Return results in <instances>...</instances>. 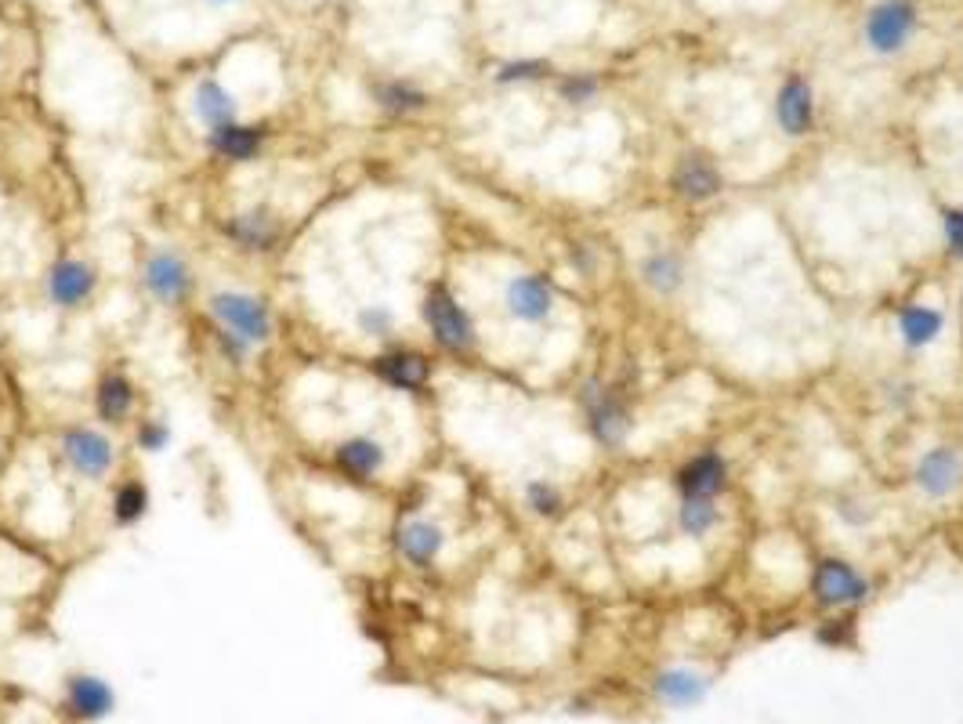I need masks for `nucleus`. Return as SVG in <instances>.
Here are the masks:
<instances>
[{
	"instance_id": "nucleus-1",
	"label": "nucleus",
	"mask_w": 963,
	"mask_h": 724,
	"mask_svg": "<svg viewBox=\"0 0 963 724\" xmlns=\"http://www.w3.org/2000/svg\"><path fill=\"white\" fill-rule=\"evenodd\" d=\"M207 312L214 319V326L225 330L229 337L243 341L247 348H265L276 334V319H272V308L265 298L247 290H218L210 294Z\"/></svg>"
},
{
	"instance_id": "nucleus-2",
	"label": "nucleus",
	"mask_w": 963,
	"mask_h": 724,
	"mask_svg": "<svg viewBox=\"0 0 963 724\" xmlns=\"http://www.w3.org/2000/svg\"><path fill=\"white\" fill-rule=\"evenodd\" d=\"M141 287L157 304L163 308H182L196 290L193 265L177 251H152L141 261Z\"/></svg>"
},
{
	"instance_id": "nucleus-3",
	"label": "nucleus",
	"mask_w": 963,
	"mask_h": 724,
	"mask_svg": "<svg viewBox=\"0 0 963 724\" xmlns=\"http://www.w3.org/2000/svg\"><path fill=\"white\" fill-rule=\"evenodd\" d=\"M58 449H62L66 464L88 482H105L116 464V446L99 427H84V424L66 427L62 438H58Z\"/></svg>"
},
{
	"instance_id": "nucleus-4",
	"label": "nucleus",
	"mask_w": 963,
	"mask_h": 724,
	"mask_svg": "<svg viewBox=\"0 0 963 724\" xmlns=\"http://www.w3.org/2000/svg\"><path fill=\"white\" fill-rule=\"evenodd\" d=\"M424 323L432 326L435 341L449 352H468L474 344L471 315L457 304V298L446 287H432L424 298Z\"/></svg>"
},
{
	"instance_id": "nucleus-5",
	"label": "nucleus",
	"mask_w": 963,
	"mask_h": 724,
	"mask_svg": "<svg viewBox=\"0 0 963 724\" xmlns=\"http://www.w3.org/2000/svg\"><path fill=\"white\" fill-rule=\"evenodd\" d=\"M99 290V265L84 257H62L47 268V301L55 308H80Z\"/></svg>"
},
{
	"instance_id": "nucleus-6",
	"label": "nucleus",
	"mask_w": 963,
	"mask_h": 724,
	"mask_svg": "<svg viewBox=\"0 0 963 724\" xmlns=\"http://www.w3.org/2000/svg\"><path fill=\"white\" fill-rule=\"evenodd\" d=\"M225 235L247 254H268L283 240V218L268 204H254L225 225Z\"/></svg>"
},
{
	"instance_id": "nucleus-7",
	"label": "nucleus",
	"mask_w": 963,
	"mask_h": 724,
	"mask_svg": "<svg viewBox=\"0 0 963 724\" xmlns=\"http://www.w3.org/2000/svg\"><path fill=\"white\" fill-rule=\"evenodd\" d=\"M917 30V8L909 0H884L870 11L865 19V41H870L873 51H898L902 44L909 41V33Z\"/></svg>"
},
{
	"instance_id": "nucleus-8",
	"label": "nucleus",
	"mask_w": 963,
	"mask_h": 724,
	"mask_svg": "<svg viewBox=\"0 0 963 724\" xmlns=\"http://www.w3.org/2000/svg\"><path fill=\"white\" fill-rule=\"evenodd\" d=\"M870 595V584L855 573L848 562H837V558H826L815 568V598L823 605H855Z\"/></svg>"
},
{
	"instance_id": "nucleus-9",
	"label": "nucleus",
	"mask_w": 963,
	"mask_h": 724,
	"mask_svg": "<svg viewBox=\"0 0 963 724\" xmlns=\"http://www.w3.org/2000/svg\"><path fill=\"white\" fill-rule=\"evenodd\" d=\"M334 464H337L341 474H348V479L366 482V479H374V474L385 471L388 449L374 435H352L334 449Z\"/></svg>"
},
{
	"instance_id": "nucleus-10",
	"label": "nucleus",
	"mask_w": 963,
	"mask_h": 724,
	"mask_svg": "<svg viewBox=\"0 0 963 724\" xmlns=\"http://www.w3.org/2000/svg\"><path fill=\"white\" fill-rule=\"evenodd\" d=\"M66 706H69V714L80 721H102L113 714L116 696H113V688L102 678H94V674H73L66 685Z\"/></svg>"
},
{
	"instance_id": "nucleus-11",
	"label": "nucleus",
	"mask_w": 963,
	"mask_h": 724,
	"mask_svg": "<svg viewBox=\"0 0 963 724\" xmlns=\"http://www.w3.org/2000/svg\"><path fill=\"white\" fill-rule=\"evenodd\" d=\"M265 138L268 130L265 127H254V124H225L218 130H210V152L218 160H229V163H251L261 157V149H265Z\"/></svg>"
},
{
	"instance_id": "nucleus-12",
	"label": "nucleus",
	"mask_w": 963,
	"mask_h": 724,
	"mask_svg": "<svg viewBox=\"0 0 963 724\" xmlns=\"http://www.w3.org/2000/svg\"><path fill=\"white\" fill-rule=\"evenodd\" d=\"M374 370L380 381L399 388V391H421L427 384V377H432V366H427L424 355L413 348H391L385 355H377Z\"/></svg>"
},
{
	"instance_id": "nucleus-13",
	"label": "nucleus",
	"mask_w": 963,
	"mask_h": 724,
	"mask_svg": "<svg viewBox=\"0 0 963 724\" xmlns=\"http://www.w3.org/2000/svg\"><path fill=\"white\" fill-rule=\"evenodd\" d=\"M443 543H446L443 526H435V521H427V518H410V521H402L399 532H395V548H399V554L406 558L410 565H417V568H427V565H432L435 558L443 554Z\"/></svg>"
},
{
	"instance_id": "nucleus-14",
	"label": "nucleus",
	"mask_w": 963,
	"mask_h": 724,
	"mask_svg": "<svg viewBox=\"0 0 963 724\" xmlns=\"http://www.w3.org/2000/svg\"><path fill=\"white\" fill-rule=\"evenodd\" d=\"M554 294L540 276H518L507 287V312L521 323H543L551 315Z\"/></svg>"
},
{
	"instance_id": "nucleus-15",
	"label": "nucleus",
	"mask_w": 963,
	"mask_h": 724,
	"mask_svg": "<svg viewBox=\"0 0 963 724\" xmlns=\"http://www.w3.org/2000/svg\"><path fill=\"white\" fill-rule=\"evenodd\" d=\"M193 113L207 130H218L225 124L240 120V105H236L232 91H225L218 80H199L193 91Z\"/></svg>"
},
{
	"instance_id": "nucleus-16",
	"label": "nucleus",
	"mask_w": 963,
	"mask_h": 724,
	"mask_svg": "<svg viewBox=\"0 0 963 724\" xmlns=\"http://www.w3.org/2000/svg\"><path fill=\"white\" fill-rule=\"evenodd\" d=\"M94 413L105 424H124L135 413V384L121 370L102 374L99 388H94Z\"/></svg>"
},
{
	"instance_id": "nucleus-17",
	"label": "nucleus",
	"mask_w": 963,
	"mask_h": 724,
	"mask_svg": "<svg viewBox=\"0 0 963 724\" xmlns=\"http://www.w3.org/2000/svg\"><path fill=\"white\" fill-rule=\"evenodd\" d=\"M584 402H587V417H591L594 435H598L601 443H609V446L623 443V435H627V413L620 410V402H616L612 395H605V391L594 388V384L584 391Z\"/></svg>"
},
{
	"instance_id": "nucleus-18",
	"label": "nucleus",
	"mask_w": 963,
	"mask_h": 724,
	"mask_svg": "<svg viewBox=\"0 0 963 724\" xmlns=\"http://www.w3.org/2000/svg\"><path fill=\"white\" fill-rule=\"evenodd\" d=\"M917 482H920V490L931 493V496L953 493L956 482H960V460H956L953 449H931V453L920 460Z\"/></svg>"
},
{
	"instance_id": "nucleus-19",
	"label": "nucleus",
	"mask_w": 963,
	"mask_h": 724,
	"mask_svg": "<svg viewBox=\"0 0 963 724\" xmlns=\"http://www.w3.org/2000/svg\"><path fill=\"white\" fill-rule=\"evenodd\" d=\"M724 485V464L718 453L696 457L692 464L681 471V493L685 501H710L713 493H721Z\"/></svg>"
},
{
	"instance_id": "nucleus-20",
	"label": "nucleus",
	"mask_w": 963,
	"mask_h": 724,
	"mask_svg": "<svg viewBox=\"0 0 963 724\" xmlns=\"http://www.w3.org/2000/svg\"><path fill=\"white\" fill-rule=\"evenodd\" d=\"M812 88L804 84L801 77H793L782 84L779 91V124L790 130V135H807L812 127Z\"/></svg>"
},
{
	"instance_id": "nucleus-21",
	"label": "nucleus",
	"mask_w": 963,
	"mask_h": 724,
	"mask_svg": "<svg viewBox=\"0 0 963 724\" xmlns=\"http://www.w3.org/2000/svg\"><path fill=\"white\" fill-rule=\"evenodd\" d=\"M656 692L663 703H670V706H692L707 696V678L696 670H685V667L663 670L656 678Z\"/></svg>"
},
{
	"instance_id": "nucleus-22",
	"label": "nucleus",
	"mask_w": 963,
	"mask_h": 724,
	"mask_svg": "<svg viewBox=\"0 0 963 724\" xmlns=\"http://www.w3.org/2000/svg\"><path fill=\"white\" fill-rule=\"evenodd\" d=\"M146 515H149V485L141 479H127L116 485V493H113V521L116 526L130 529Z\"/></svg>"
},
{
	"instance_id": "nucleus-23",
	"label": "nucleus",
	"mask_w": 963,
	"mask_h": 724,
	"mask_svg": "<svg viewBox=\"0 0 963 724\" xmlns=\"http://www.w3.org/2000/svg\"><path fill=\"white\" fill-rule=\"evenodd\" d=\"M374 102L380 105L385 113H395V116H406V113H417L427 105V94L410 84V80H385V84L374 88Z\"/></svg>"
},
{
	"instance_id": "nucleus-24",
	"label": "nucleus",
	"mask_w": 963,
	"mask_h": 724,
	"mask_svg": "<svg viewBox=\"0 0 963 724\" xmlns=\"http://www.w3.org/2000/svg\"><path fill=\"white\" fill-rule=\"evenodd\" d=\"M677 188H681V196L688 199H710L718 196L721 188V174L710 168L707 160H685L681 168H677Z\"/></svg>"
},
{
	"instance_id": "nucleus-25",
	"label": "nucleus",
	"mask_w": 963,
	"mask_h": 724,
	"mask_svg": "<svg viewBox=\"0 0 963 724\" xmlns=\"http://www.w3.org/2000/svg\"><path fill=\"white\" fill-rule=\"evenodd\" d=\"M898 330H902V337H906L909 344H927V341H935L938 334H942V315L938 312H931V308H920V304H909L906 312L898 315Z\"/></svg>"
},
{
	"instance_id": "nucleus-26",
	"label": "nucleus",
	"mask_w": 963,
	"mask_h": 724,
	"mask_svg": "<svg viewBox=\"0 0 963 724\" xmlns=\"http://www.w3.org/2000/svg\"><path fill=\"white\" fill-rule=\"evenodd\" d=\"M526 504H529L540 518H554L558 512H562L565 496H562V490H558V485L537 479V482H529V485H526Z\"/></svg>"
},
{
	"instance_id": "nucleus-27",
	"label": "nucleus",
	"mask_w": 963,
	"mask_h": 724,
	"mask_svg": "<svg viewBox=\"0 0 963 724\" xmlns=\"http://www.w3.org/2000/svg\"><path fill=\"white\" fill-rule=\"evenodd\" d=\"M171 438H174V432H171L168 421H163V417H149V421L138 424L135 446L141 449V453H163V449L171 446Z\"/></svg>"
},
{
	"instance_id": "nucleus-28",
	"label": "nucleus",
	"mask_w": 963,
	"mask_h": 724,
	"mask_svg": "<svg viewBox=\"0 0 963 724\" xmlns=\"http://www.w3.org/2000/svg\"><path fill=\"white\" fill-rule=\"evenodd\" d=\"M645 279L652 283L656 290H674L677 283H681V261H677L674 254H656L645 261Z\"/></svg>"
},
{
	"instance_id": "nucleus-29",
	"label": "nucleus",
	"mask_w": 963,
	"mask_h": 724,
	"mask_svg": "<svg viewBox=\"0 0 963 724\" xmlns=\"http://www.w3.org/2000/svg\"><path fill=\"white\" fill-rule=\"evenodd\" d=\"M713 521H718V507H713L710 501H685V507H681V526H685V532H692V537H703V532L713 529Z\"/></svg>"
},
{
	"instance_id": "nucleus-30",
	"label": "nucleus",
	"mask_w": 963,
	"mask_h": 724,
	"mask_svg": "<svg viewBox=\"0 0 963 724\" xmlns=\"http://www.w3.org/2000/svg\"><path fill=\"white\" fill-rule=\"evenodd\" d=\"M355 323H359L366 337H388L391 330H395V312L385 304H366L363 312L355 315Z\"/></svg>"
},
{
	"instance_id": "nucleus-31",
	"label": "nucleus",
	"mask_w": 963,
	"mask_h": 724,
	"mask_svg": "<svg viewBox=\"0 0 963 724\" xmlns=\"http://www.w3.org/2000/svg\"><path fill=\"white\" fill-rule=\"evenodd\" d=\"M543 62H507L501 73H496V80H501V84H518V80H537V77H543Z\"/></svg>"
},
{
	"instance_id": "nucleus-32",
	"label": "nucleus",
	"mask_w": 963,
	"mask_h": 724,
	"mask_svg": "<svg viewBox=\"0 0 963 724\" xmlns=\"http://www.w3.org/2000/svg\"><path fill=\"white\" fill-rule=\"evenodd\" d=\"M565 99L569 102H587L594 91H598V84H594L591 77H573V80H565Z\"/></svg>"
},
{
	"instance_id": "nucleus-33",
	"label": "nucleus",
	"mask_w": 963,
	"mask_h": 724,
	"mask_svg": "<svg viewBox=\"0 0 963 724\" xmlns=\"http://www.w3.org/2000/svg\"><path fill=\"white\" fill-rule=\"evenodd\" d=\"M945 235H949V246H953L956 254H963V210L945 214Z\"/></svg>"
},
{
	"instance_id": "nucleus-34",
	"label": "nucleus",
	"mask_w": 963,
	"mask_h": 724,
	"mask_svg": "<svg viewBox=\"0 0 963 724\" xmlns=\"http://www.w3.org/2000/svg\"><path fill=\"white\" fill-rule=\"evenodd\" d=\"M210 4H232V0H210Z\"/></svg>"
}]
</instances>
